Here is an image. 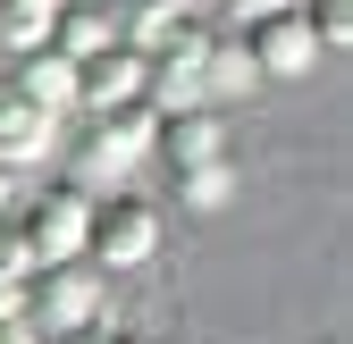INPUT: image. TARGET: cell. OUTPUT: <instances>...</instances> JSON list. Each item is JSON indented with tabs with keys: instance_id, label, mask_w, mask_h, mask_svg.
Here are the masks:
<instances>
[{
	"instance_id": "obj_17",
	"label": "cell",
	"mask_w": 353,
	"mask_h": 344,
	"mask_svg": "<svg viewBox=\"0 0 353 344\" xmlns=\"http://www.w3.org/2000/svg\"><path fill=\"white\" fill-rule=\"evenodd\" d=\"M270 9H294V0H219V17H236V25H252V17H270Z\"/></svg>"
},
{
	"instance_id": "obj_12",
	"label": "cell",
	"mask_w": 353,
	"mask_h": 344,
	"mask_svg": "<svg viewBox=\"0 0 353 344\" xmlns=\"http://www.w3.org/2000/svg\"><path fill=\"white\" fill-rule=\"evenodd\" d=\"M244 93H261V76L244 59V34H210V51H202V101L219 109V101H244Z\"/></svg>"
},
{
	"instance_id": "obj_18",
	"label": "cell",
	"mask_w": 353,
	"mask_h": 344,
	"mask_svg": "<svg viewBox=\"0 0 353 344\" xmlns=\"http://www.w3.org/2000/svg\"><path fill=\"white\" fill-rule=\"evenodd\" d=\"M0 344H42V336H34L26 319H0Z\"/></svg>"
},
{
	"instance_id": "obj_3",
	"label": "cell",
	"mask_w": 353,
	"mask_h": 344,
	"mask_svg": "<svg viewBox=\"0 0 353 344\" xmlns=\"http://www.w3.org/2000/svg\"><path fill=\"white\" fill-rule=\"evenodd\" d=\"M84 261H93L101 277H118V269H143V261H160V210H152L143 193H93Z\"/></svg>"
},
{
	"instance_id": "obj_1",
	"label": "cell",
	"mask_w": 353,
	"mask_h": 344,
	"mask_svg": "<svg viewBox=\"0 0 353 344\" xmlns=\"http://www.w3.org/2000/svg\"><path fill=\"white\" fill-rule=\"evenodd\" d=\"M152 126H160L152 101L93 109V118H84V135H76V177H68V185H84V193H118V185L152 160Z\"/></svg>"
},
{
	"instance_id": "obj_5",
	"label": "cell",
	"mask_w": 353,
	"mask_h": 344,
	"mask_svg": "<svg viewBox=\"0 0 353 344\" xmlns=\"http://www.w3.org/2000/svg\"><path fill=\"white\" fill-rule=\"evenodd\" d=\"M202 51H210V25L185 17L168 42H152L143 51V101L152 109H194L202 101Z\"/></svg>"
},
{
	"instance_id": "obj_11",
	"label": "cell",
	"mask_w": 353,
	"mask_h": 344,
	"mask_svg": "<svg viewBox=\"0 0 353 344\" xmlns=\"http://www.w3.org/2000/svg\"><path fill=\"white\" fill-rule=\"evenodd\" d=\"M101 42H118V9L110 0H59L51 9V51L59 59H93Z\"/></svg>"
},
{
	"instance_id": "obj_20",
	"label": "cell",
	"mask_w": 353,
	"mask_h": 344,
	"mask_svg": "<svg viewBox=\"0 0 353 344\" xmlns=\"http://www.w3.org/2000/svg\"><path fill=\"white\" fill-rule=\"evenodd\" d=\"M42 9H59V0H42Z\"/></svg>"
},
{
	"instance_id": "obj_16",
	"label": "cell",
	"mask_w": 353,
	"mask_h": 344,
	"mask_svg": "<svg viewBox=\"0 0 353 344\" xmlns=\"http://www.w3.org/2000/svg\"><path fill=\"white\" fill-rule=\"evenodd\" d=\"M59 344H143L135 327H110V319H93V327H76V336H59Z\"/></svg>"
},
{
	"instance_id": "obj_9",
	"label": "cell",
	"mask_w": 353,
	"mask_h": 344,
	"mask_svg": "<svg viewBox=\"0 0 353 344\" xmlns=\"http://www.w3.org/2000/svg\"><path fill=\"white\" fill-rule=\"evenodd\" d=\"M0 84H9L17 101L51 109V118L76 109V59H59V51H26V59H9V67H0Z\"/></svg>"
},
{
	"instance_id": "obj_8",
	"label": "cell",
	"mask_w": 353,
	"mask_h": 344,
	"mask_svg": "<svg viewBox=\"0 0 353 344\" xmlns=\"http://www.w3.org/2000/svg\"><path fill=\"white\" fill-rule=\"evenodd\" d=\"M126 101H143V51L135 42H101L93 59H76V109L93 118V109H126Z\"/></svg>"
},
{
	"instance_id": "obj_13",
	"label": "cell",
	"mask_w": 353,
	"mask_h": 344,
	"mask_svg": "<svg viewBox=\"0 0 353 344\" xmlns=\"http://www.w3.org/2000/svg\"><path fill=\"white\" fill-rule=\"evenodd\" d=\"M26 51H51V9L42 0H0V67Z\"/></svg>"
},
{
	"instance_id": "obj_14",
	"label": "cell",
	"mask_w": 353,
	"mask_h": 344,
	"mask_svg": "<svg viewBox=\"0 0 353 344\" xmlns=\"http://www.w3.org/2000/svg\"><path fill=\"white\" fill-rule=\"evenodd\" d=\"M176 202H185V210H202V219H210V210H228V202H236V160L176 168Z\"/></svg>"
},
{
	"instance_id": "obj_21",
	"label": "cell",
	"mask_w": 353,
	"mask_h": 344,
	"mask_svg": "<svg viewBox=\"0 0 353 344\" xmlns=\"http://www.w3.org/2000/svg\"><path fill=\"white\" fill-rule=\"evenodd\" d=\"M194 9H202V0H194Z\"/></svg>"
},
{
	"instance_id": "obj_6",
	"label": "cell",
	"mask_w": 353,
	"mask_h": 344,
	"mask_svg": "<svg viewBox=\"0 0 353 344\" xmlns=\"http://www.w3.org/2000/svg\"><path fill=\"white\" fill-rule=\"evenodd\" d=\"M244 59H252L261 84H294V76L320 67V42H312V25H303V9H270V17L244 25Z\"/></svg>"
},
{
	"instance_id": "obj_2",
	"label": "cell",
	"mask_w": 353,
	"mask_h": 344,
	"mask_svg": "<svg viewBox=\"0 0 353 344\" xmlns=\"http://www.w3.org/2000/svg\"><path fill=\"white\" fill-rule=\"evenodd\" d=\"M101 303H110V286H101L93 261H51V269H26V303H17V319H26L42 344H59V336H76V327H93Z\"/></svg>"
},
{
	"instance_id": "obj_10",
	"label": "cell",
	"mask_w": 353,
	"mask_h": 344,
	"mask_svg": "<svg viewBox=\"0 0 353 344\" xmlns=\"http://www.w3.org/2000/svg\"><path fill=\"white\" fill-rule=\"evenodd\" d=\"M51 151H59V118L34 109V101H17L9 84H0V168H34Z\"/></svg>"
},
{
	"instance_id": "obj_4",
	"label": "cell",
	"mask_w": 353,
	"mask_h": 344,
	"mask_svg": "<svg viewBox=\"0 0 353 344\" xmlns=\"http://www.w3.org/2000/svg\"><path fill=\"white\" fill-rule=\"evenodd\" d=\"M9 227H17V244H26V261H34V269H51V261H84L93 193H84V185H42Z\"/></svg>"
},
{
	"instance_id": "obj_7",
	"label": "cell",
	"mask_w": 353,
	"mask_h": 344,
	"mask_svg": "<svg viewBox=\"0 0 353 344\" xmlns=\"http://www.w3.org/2000/svg\"><path fill=\"white\" fill-rule=\"evenodd\" d=\"M152 160H168V177H176V168L228 160V118H219L210 101H194V109H160V126H152Z\"/></svg>"
},
{
	"instance_id": "obj_15",
	"label": "cell",
	"mask_w": 353,
	"mask_h": 344,
	"mask_svg": "<svg viewBox=\"0 0 353 344\" xmlns=\"http://www.w3.org/2000/svg\"><path fill=\"white\" fill-rule=\"evenodd\" d=\"M303 9V25H312V42H320V59L328 51H345L353 42V0H294Z\"/></svg>"
},
{
	"instance_id": "obj_19",
	"label": "cell",
	"mask_w": 353,
	"mask_h": 344,
	"mask_svg": "<svg viewBox=\"0 0 353 344\" xmlns=\"http://www.w3.org/2000/svg\"><path fill=\"white\" fill-rule=\"evenodd\" d=\"M9 202H17V168H0V219H9Z\"/></svg>"
}]
</instances>
